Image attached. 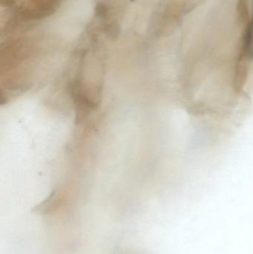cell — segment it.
Returning <instances> with one entry per match:
<instances>
[{"instance_id":"obj_1","label":"cell","mask_w":253,"mask_h":254,"mask_svg":"<svg viewBox=\"0 0 253 254\" xmlns=\"http://www.w3.org/2000/svg\"><path fill=\"white\" fill-rule=\"evenodd\" d=\"M236 10L239 23L245 25L252 16L250 9V0H238Z\"/></svg>"}]
</instances>
